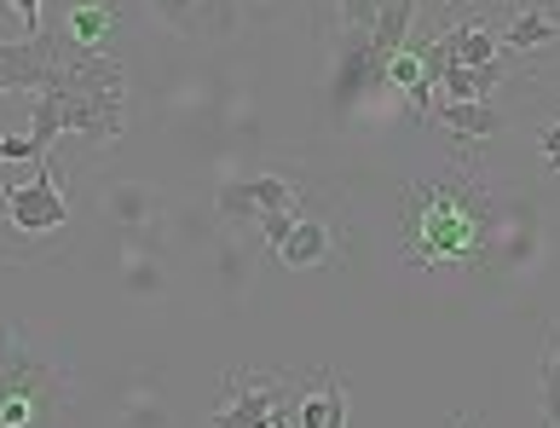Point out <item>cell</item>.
Returning <instances> with one entry per match:
<instances>
[{
	"label": "cell",
	"mask_w": 560,
	"mask_h": 428,
	"mask_svg": "<svg viewBox=\"0 0 560 428\" xmlns=\"http://www.w3.org/2000/svg\"><path fill=\"white\" fill-rule=\"evenodd\" d=\"M52 93L65 105V134H81L88 146H110L128 128V70L116 58H58V76H52Z\"/></svg>",
	"instance_id": "7a4b0ae2"
},
{
	"label": "cell",
	"mask_w": 560,
	"mask_h": 428,
	"mask_svg": "<svg viewBox=\"0 0 560 428\" xmlns=\"http://www.w3.org/2000/svg\"><path fill=\"white\" fill-rule=\"evenodd\" d=\"M35 128H30V146H35V162L40 157H52V146H58V134H65V105H58V93L47 88V93H35Z\"/></svg>",
	"instance_id": "4fadbf2b"
},
{
	"label": "cell",
	"mask_w": 560,
	"mask_h": 428,
	"mask_svg": "<svg viewBox=\"0 0 560 428\" xmlns=\"http://www.w3.org/2000/svg\"><path fill=\"white\" fill-rule=\"evenodd\" d=\"M151 12L162 18V24H168V30H197V0H151Z\"/></svg>",
	"instance_id": "ac0fdd59"
},
{
	"label": "cell",
	"mask_w": 560,
	"mask_h": 428,
	"mask_svg": "<svg viewBox=\"0 0 560 428\" xmlns=\"http://www.w3.org/2000/svg\"><path fill=\"white\" fill-rule=\"evenodd\" d=\"M12 331H18V324H0V354H7V342H12Z\"/></svg>",
	"instance_id": "ffe728a7"
},
{
	"label": "cell",
	"mask_w": 560,
	"mask_h": 428,
	"mask_svg": "<svg viewBox=\"0 0 560 428\" xmlns=\"http://www.w3.org/2000/svg\"><path fill=\"white\" fill-rule=\"evenodd\" d=\"M151 209H156V197L144 192V186H116V192H110V215L121 220V227H139V220H151Z\"/></svg>",
	"instance_id": "e0dca14e"
},
{
	"label": "cell",
	"mask_w": 560,
	"mask_h": 428,
	"mask_svg": "<svg viewBox=\"0 0 560 428\" xmlns=\"http://www.w3.org/2000/svg\"><path fill=\"white\" fill-rule=\"evenodd\" d=\"M428 122H445V128L463 139V146H480L503 128V111L491 105V99H445V105H433Z\"/></svg>",
	"instance_id": "ba28073f"
},
{
	"label": "cell",
	"mask_w": 560,
	"mask_h": 428,
	"mask_svg": "<svg viewBox=\"0 0 560 428\" xmlns=\"http://www.w3.org/2000/svg\"><path fill=\"white\" fill-rule=\"evenodd\" d=\"M537 394H544V428H560V324L544 336V371H537Z\"/></svg>",
	"instance_id": "7c38bea8"
},
{
	"label": "cell",
	"mask_w": 560,
	"mask_h": 428,
	"mask_svg": "<svg viewBox=\"0 0 560 428\" xmlns=\"http://www.w3.org/2000/svg\"><path fill=\"white\" fill-rule=\"evenodd\" d=\"M347 255V203L336 186L301 180L295 192V227L278 243V267L306 273V267H341Z\"/></svg>",
	"instance_id": "5b68a950"
},
{
	"label": "cell",
	"mask_w": 560,
	"mask_h": 428,
	"mask_svg": "<svg viewBox=\"0 0 560 428\" xmlns=\"http://www.w3.org/2000/svg\"><path fill=\"white\" fill-rule=\"evenodd\" d=\"M456 428H480V423H474V417H456Z\"/></svg>",
	"instance_id": "44dd1931"
},
{
	"label": "cell",
	"mask_w": 560,
	"mask_h": 428,
	"mask_svg": "<svg viewBox=\"0 0 560 428\" xmlns=\"http://www.w3.org/2000/svg\"><path fill=\"white\" fill-rule=\"evenodd\" d=\"M301 428H347V389L329 365L313 371V394L301 400Z\"/></svg>",
	"instance_id": "9c48e42d"
},
{
	"label": "cell",
	"mask_w": 560,
	"mask_h": 428,
	"mask_svg": "<svg viewBox=\"0 0 560 428\" xmlns=\"http://www.w3.org/2000/svg\"><path fill=\"white\" fill-rule=\"evenodd\" d=\"M283 400H289V371H278V377L232 371L225 377V405H220L214 428H272L283 417Z\"/></svg>",
	"instance_id": "8992f818"
},
{
	"label": "cell",
	"mask_w": 560,
	"mask_h": 428,
	"mask_svg": "<svg viewBox=\"0 0 560 428\" xmlns=\"http://www.w3.org/2000/svg\"><path fill=\"white\" fill-rule=\"evenodd\" d=\"M399 261L417 278H486L514 261V215L474 162L410 180L399 197Z\"/></svg>",
	"instance_id": "6da1fadb"
},
{
	"label": "cell",
	"mask_w": 560,
	"mask_h": 428,
	"mask_svg": "<svg viewBox=\"0 0 560 428\" xmlns=\"http://www.w3.org/2000/svg\"><path fill=\"white\" fill-rule=\"evenodd\" d=\"M549 41H560V24H555V18H544V12H521V18L503 30V47H509V53H514V47H549Z\"/></svg>",
	"instance_id": "2e32d148"
},
{
	"label": "cell",
	"mask_w": 560,
	"mask_h": 428,
	"mask_svg": "<svg viewBox=\"0 0 560 428\" xmlns=\"http://www.w3.org/2000/svg\"><path fill=\"white\" fill-rule=\"evenodd\" d=\"M537 146H544V157L560 151V122H555V128H537Z\"/></svg>",
	"instance_id": "d6986e66"
},
{
	"label": "cell",
	"mask_w": 560,
	"mask_h": 428,
	"mask_svg": "<svg viewBox=\"0 0 560 428\" xmlns=\"http://www.w3.org/2000/svg\"><path fill=\"white\" fill-rule=\"evenodd\" d=\"M58 76V53L47 35L0 41V93H47Z\"/></svg>",
	"instance_id": "52a82bcc"
},
{
	"label": "cell",
	"mask_w": 560,
	"mask_h": 428,
	"mask_svg": "<svg viewBox=\"0 0 560 428\" xmlns=\"http://www.w3.org/2000/svg\"><path fill=\"white\" fill-rule=\"evenodd\" d=\"M70 377L47 348H35L24 331H12L0 354V428H65Z\"/></svg>",
	"instance_id": "3957f363"
},
{
	"label": "cell",
	"mask_w": 560,
	"mask_h": 428,
	"mask_svg": "<svg viewBox=\"0 0 560 428\" xmlns=\"http://www.w3.org/2000/svg\"><path fill=\"white\" fill-rule=\"evenodd\" d=\"M376 30V0H329V41Z\"/></svg>",
	"instance_id": "5bb4252c"
},
{
	"label": "cell",
	"mask_w": 560,
	"mask_h": 428,
	"mask_svg": "<svg viewBox=\"0 0 560 428\" xmlns=\"http://www.w3.org/2000/svg\"><path fill=\"white\" fill-rule=\"evenodd\" d=\"M70 232V203L58 192V162L40 157L24 186H0V261H35Z\"/></svg>",
	"instance_id": "277c9868"
},
{
	"label": "cell",
	"mask_w": 560,
	"mask_h": 428,
	"mask_svg": "<svg viewBox=\"0 0 560 428\" xmlns=\"http://www.w3.org/2000/svg\"><path fill=\"white\" fill-rule=\"evenodd\" d=\"M214 209L225 227H260V203H255V180H225V186L214 192Z\"/></svg>",
	"instance_id": "8fae6325"
},
{
	"label": "cell",
	"mask_w": 560,
	"mask_h": 428,
	"mask_svg": "<svg viewBox=\"0 0 560 428\" xmlns=\"http://www.w3.org/2000/svg\"><path fill=\"white\" fill-rule=\"evenodd\" d=\"M65 30H70V41H75L81 53L98 58V47H105L110 30H116V0H70Z\"/></svg>",
	"instance_id": "30bf717a"
},
{
	"label": "cell",
	"mask_w": 560,
	"mask_h": 428,
	"mask_svg": "<svg viewBox=\"0 0 560 428\" xmlns=\"http://www.w3.org/2000/svg\"><path fill=\"white\" fill-rule=\"evenodd\" d=\"M497 58H503V35H491V30H456V65H463V70L497 65Z\"/></svg>",
	"instance_id": "9a60e30c"
}]
</instances>
